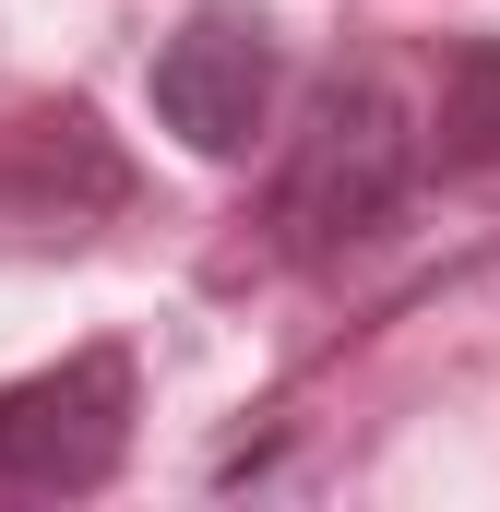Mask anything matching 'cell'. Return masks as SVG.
Listing matches in <instances>:
<instances>
[{
	"label": "cell",
	"mask_w": 500,
	"mask_h": 512,
	"mask_svg": "<svg viewBox=\"0 0 500 512\" xmlns=\"http://www.w3.org/2000/svg\"><path fill=\"white\" fill-rule=\"evenodd\" d=\"M417 179H429V108L381 60H346V72L310 84V108L286 131L262 227H274L286 262H334V251H358L370 227H393Z\"/></svg>",
	"instance_id": "cell-1"
},
{
	"label": "cell",
	"mask_w": 500,
	"mask_h": 512,
	"mask_svg": "<svg viewBox=\"0 0 500 512\" xmlns=\"http://www.w3.org/2000/svg\"><path fill=\"white\" fill-rule=\"evenodd\" d=\"M131 453V358L84 346L0 393V501H96Z\"/></svg>",
	"instance_id": "cell-2"
},
{
	"label": "cell",
	"mask_w": 500,
	"mask_h": 512,
	"mask_svg": "<svg viewBox=\"0 0 500 512\" xmlns=\"http://www.w3.org/2000/svg\"><path fill=\"white\" fill-rule=\"evenodd\" d=\"M286 108V36L250 12V0H203L167 48H155V120L179 131L191 155L239 167L250 143Z\"/></svg>",
	"instance_id": "cell-3"
},
{
	"label": "cell",
	"mask_w": 500,
	"mask_h": 512,
	"mask_svg": "<svg viewBox=\"0 0 500 512\" xmlns=\"http://www.w3.org/2000/svg\"><path fill=\"white\" fill-rule=\"evenodd\" d=\"M131 167L108 155L96 108H36L0 143V239H84V215H120Z\"/></svg>",
	"instance_id": "cell-4"
},
{
	"label": "cell",
	"mask_w": 500,
	"mask_h": 512,
	"mask_svg": "<svg viewBox=\"0 0 500 512\" xmlns=\"http://www.w3.org/2000/svg\"><path fill=\"white\" fill-rule=\"evenodd\" d=\"M429 167H500V36H453V48H441Z\"/></svg>",
	"instance_id": "cell-5"
}]
</instances>
